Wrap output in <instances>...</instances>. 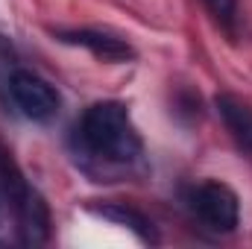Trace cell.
I'll list each match as a JSON object with an SVG mask.
<instances>
[{
  "mask_svg": "<svg viewBox=\"0 0 252 249\" xmlns=\"http://www.w3.org/2000/svg\"><path fill=\"white\" fill-rule=\"evenodd\" d=\"M59 38L67 41V44H76V47L91 50L103 62H126V59H132V47L126 41H121V38H115V35H106V32L70 30V32H59Z\"/></svg>",
  "mask_w": 252,
  "mask_h": 249,
  "instance_id": "5",
  "label": "cell"
},
{
  "mask_svg": "<svg viewBox=\"0 0 252 249\" xmlns=\"http://www.w3.org/2000/svg\"><path fill=\"white\" fill-rule=\"evenodd\" d=\"M214 106H217L223 124L229 129V135L235 138V144L252 156V106L235 94H217Z\"/></svg>",
  "mask_w": 252,
  "mask_h": 249,
  "instance_id": "4",
  "label": "cell"
},
{
  "mask_svg": "<svg viewBox=\"0 0 252 249\" xmlns=\"http://www.w3.org/2000/svg\"><path fill=\"white\" fill-rule=\"evenodd\" d=\"M6 88H9V100L12 106L27 118V121H35V124H47L59 115V106H62V97L59 91L38 73L32 70H12L9 79H6Z\"/></svg>",
  "mask_w": 252,
  "mask_h": 249,
  "instance_id": "2",
  "label": "cell"
},
{
  "mask_svg": "<svg viewBox=\"0 0 252 249\" xmlns=\"http://www.w3.org/2000/svg\"><path fill=\"white\" fill-rule=\"evenodd\" d=\"M188 205L193 211V217L211 229V232H232L241 220V202L238 193L223 182H199L190 187Z\"/></svg>",
  "mask_w": 252,
  "mask_h": 249,
  "instance_id": "3",
  "label": "cell"
},
{
  "mask_svg": "<svg viewBox=\"0 0 252 249\" xmlns=\"http://www.w3.org/2000/svg\"><path fill=\"white\" fill-rule=\"evenodd\" d=\"M202 6L208 9V15L214 18V24H217L229 38L238 35V24H241L238 0H202Z\"/></svg>",
  "mask_w": 252,
  "mask_h": 249,
  "instance_id": "6",
  "label": "cell"
},
{
  "mask_svg": "<svg viewBox=\"0 0 252 249\" xmlns=\"http://www.w3.org/2000/svg\"><path fill=\"white\" fill-rule=\"evenodd\" d=\"M73 141L82 156L106 167H129L141 156L138 129L132 124L126 106L115 100L88 106L73 129Z\"/></svg>",
  "mask_w": 252,
  "mask_h": 249,
  "instance_id": "1",
  "label": "cell"
}]
</instances>
